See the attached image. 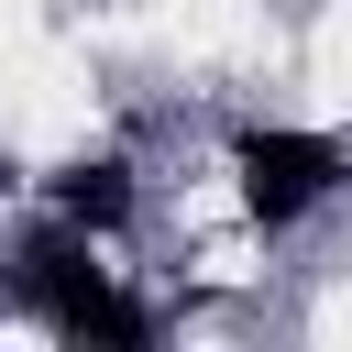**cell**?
<instances>
[{
	"label": "cell",
	"instance_id": "obj_1",
	"mask_svg": "<svg viewBox=\"0 0 352 352\" xmlns=\"http://www.w3.org/2000/svg\"><path fill=\"white\" fill-rule=\"evenodd\" d=\"M22 275H33V297H44V319H55L66 341H143V308H132V297H110V275H99L66 231H55V242H33V264H22Z\"/></svg>",
	"mask_w": 352,
	"mask_h": 352
},
{
	"label": "cell",
	"instance_id": "obj_2",
	"mask_svg": "<svg viewBox=\"0 0 352 352\" xmlns=\"http://www.w3.org/2000/svg\"><path fill=\"white\" fill-rule=\"evenodd\" d=\"M242 198H253V220H297V209H319L330 198V176H341V154L319 143V132H242Z\"/></svg>",
	"mask_w": 352,
	"mask_h": 352
},
{
	"label": "cell",
	"instance_id": "obj_3",
	"mask_svg": "<svg viewBox=\"0 0 352 352\" xmlns=\"http://www.w3.org/2000/svg\"><path fill=\"white\" fill-rule=\"evenodd\" d=\"M55 209H66L77 231H99V220H121V165H77V176L55 187Z\"/></svg>",
	"mask_w": 352,
	"mask_h": 352
}]
</instances>
